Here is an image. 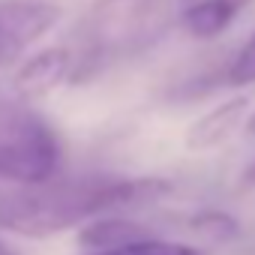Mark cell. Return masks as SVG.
<instances>
[{"mask_svg": "<svg viewBox=\"0 0 255 255\" xmlns=\"http://www.w3.org/2000/svg\"><path fill=\"white\" fill-rule=\"evenodd\" d=\"M243 183H249V186H255V159L246 165V171H243Z\"/></svg>", "mask_w": 255, "mask_h": 255, "instance_id": "cell-11", "label": "cell"}, {"mask_svg": "<svg viewBox=\"0 0 255 255\" xmlns=\"http://www.w3.org/2000/svg\"><path fill=\"white\" fill-rule=\"evenodd\" d=\"M96 255H198V249L186 243H174V240L141 237V240H129V243H120L111 249H99Z\"/></svg>", "mask_w": 255, "mask_h": 255, "instance_id": "cell-8", "label": "cell"}, {"mask_svg": "<svg viewBox=\"0 0 255 255\" xmlns=\"http://www.w3.org/2000/svg\"><path fill=\"white\" fill-rule=\"evenodd\" d=\"M141 237H153L147 225L135 222V219H126V216H96L90 219L81 234H78V243L81 246H90V249H111V246H120V243H129V240H141Z\"/></svg>", "mask_w": 255, "mask_h": 255, "instance_id": "cell-7", "label": "cell"}, {"mask_svg": "<svg viewBox=\"0 0 255 255\" xmlns=\"http://www.w3.org/2000/svg\"><path fill=\"white\" fill-rule=\"evenodd\" d=\"M168 192L171 183L162 177H90L66 183L45 180L0 195V228L24 237H48L123 207L150 204Z\"/></svg>", "mask_w": 255, "mask_h": 255, "instance_id": "cell-1", "label": "cell"}, {"mask_svg": "<svg viewBox=\"0 0 255 255\" xmlns=\"http://www.w3.org/2000/svg\"><path fill=\"white\" fill-rule=\"evenodd\" d=\"M252 0H198L183 12V27L195 39H213L231 27V21Z\"/></svg>", "mask_w": 255, "mask_h": 255, "instance_id": "cell-6", "label": "cell"}, {"mask_svg": "<svg viewBox=\"0 0 255 255\" xmlns=\"http://www.w3.org/2000/svg\"><path fill=\"white\" fill-rule=\"evenodd\" d=\"M192 228L198 234H204L207 240H231L237 234V222L234 216L228 213H219V210H204L192 219Z\"/></svg>", "mask_w": 255, "mask_h": 255, "instance_id": "cell-9", "label": "cell"}, {"mask_svg": "<svg viewBox=\"0 0 255 255\" xmlns=\"http://www.w3.org/2000/svg\"><path fill=\"white\" fill-rule=\"evenodd\" d=\"M60 162L54 129L30 108L0 105V177L33 186L45 183Z\"/></svg>", "mask_w": 255, "mask_h": 255, "instance_id": "cell-2", "label": "cell"}, {"mask_svg": "<svg viewBox=\"0 0 255 255\" xmlns=\"http://www.w3.org/2000/svg\"><path fill=\"white\" fill-rule=\"evenodd\" d=\"M246 132L255 138V111H252V114H249V120H246Z\"/></svg>", "mask_w": 255, "mask_h": 255, "instance_id": "cell-12", "label": "cell"}, {"mask_svg": "<svg viewBox=\"0 0 255 255\" xmlns=\"http://www.w3.org/2000/svg\"><path fill=\"white\" fill-rule=\"evenodd\" d=\"M60 18V9L39 0L0 3V66L15 63L33 42H39Z\"/></svg>", "mask_w": 255, "mask_h": 255, "instance_id": "cell-3", "label": "cell"}, {"mask_svg": "<svg viewBox=\"0 0 255 255\" xmlns=\"http://www.w3.org/2000/svg\"><path fill=\"white\" fill-rule=\"evenodd\" d=\"M246 117V96H234L222 105H216L213 111H207L204 117H198L189 132H186V147L189 150H210V147H219L222 141H228L237 126L243 123Z\"/></svg>", "mask_w": 255, "mask_h": 255, "instance_id": "cell-4", "label": "cell"}, {"mask_svg": "<svg viewBox=\"0 0 255 255\" xmlns=\"http://www.w3.org/2000/svg\"><path fill=\"white\" fill-rule=\"evenodd\" d=\"M225 78H228V84H237V87L255 81V30L243 42V48L234 54V60L228 63V75Z\"/></svg>", "mask_w": 255, "mask_h": 255, "instance_id": "cell-10", "label": "cell"}, {"mask_svg": "<svg viewBox=\"0 0 255 255\" xmlns=\"http://www.w3.org/2000/svg\"><path fill=\"white\" fill-rule=\"evenodd\" d=\"M72 63L75 60L66 48H45L15 72V90L21 96H42L69 75Z\"/></svg>", "mask_w": 255, "mask_h": 255, "instance_id": "cell-5", "label": "cell"}, {"mask_svg": "<svg viewBox=\"0 0 255 255\" xmlns=\"http://www.w3.org/2000/svg\"><path fill=\"white\" fill-rule=\"evenodd\" d=\"M0 255H15V252H12L9 246H3V243H0Z\"/></svg>", "mask_w": 255, "mask_h": 255, "instance_id": "cell-13", "label": "cell"}]
</instances>
